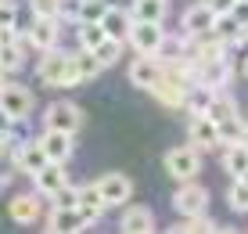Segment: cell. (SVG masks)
<instances>
[{
	"mask_svg": "<svg viewBox=\"0 0 248 234\" xmlns=\"http://www.w3.org/2000/svg\"><path fill=\"white\" fill-rule=\"evenodd\" d=\"M202 169V148L187 144V148H169L166 151V173L173 180H194Z\"/></svg>",
	"mask_w": 248,
	"mask_h": 234,
	"instance_id": "6da1fadb",
	"label": "cell"
},
{
	"mask_svg": "<svg viewBox=\"0 0 248 234\" xmlns=\"http://www.w3.org/2000/svg\"><path fill=\"white\" fill-rule=\"evenodd\" d=\"M126 43H130L137 54H162V47H166V29H162V22H133Z\"/></svg>",
	"mask_w": 248,
	"mask_h": 234,
	"instance_id": "7a4b0ae2",
	"label": "cell"
},
{
	"mask_svg": "<svg viewBox=\"0 0 248 234\" xmlns=\"http://www.w3.org/2000/svg\"><path fill=\"white\" fill-rule=\"evenodd\" d=\"M0 108H4V116L11 119V123L29 119V112H32V90H25L22 83H7L4 94H0Z\"/></svg>",
	"mask_w": 248,
	"mask_h": 234,
	"instance_id": "3957f363",
	"label": "cell"
},
{
	"mask_svg": "<svg viewBox=\"0 0 248 234\" xmlns=\"http://www.w3.org/2000/svg\"><path fill=\"white\" fill-rule=\"evenodd\" d=\"M44 123H47V130L76 134V130L83 126V112H79V105H72V101H54V105L44 112Z\"/></svg>",
	"mask_w": 248,
	"mask_h": 234,
	"instance_id": "277c9868",
	"label": "cell"
},
{
	"mask_svg": "<svg viewBox=\"0 0 248 234\" xmlns=\"http://www.w3.org/2000/svg\"><path fill=\"white\" fill-rule=\"evenodd\" d=\"M173 205L180 216H198L209 209V191L202 184H194V180H184V187L173 195Z\"/></svg>",
	"mask_w": 248,
	"mask_h": 234,
	"instance_id": "5b68a950",
	"label": "cell"
},
{
	"mask_svg": "<svg viewBox=\"0 0 248 234\" xmlns=\"http://www.w3.org/2000/svg\"><path fill=\"white\" fill-rule=\"evenodd\" d=\"M68 65H72V54H58V50H44V58H40V65H36V76H40V83H47V86H62V83H65V72H68Z\"/></svg>",
	"mask_w": 248,
	"mask_h": 234,
	"instance_id": "8992f818",
	"label": "cell"
},
{
	"mask_svg": "<svg viewBox=\"0 0 248 234\" xmlns=\"http://www.w3.org/2000/svg\"><path fill=\"white\" fill-rule=\"evenodd\" d=\"M162 72H166V65L158 62V54H140L130 65V83L140 86V90H151V86L162 80Z\"/></svg>",
	"mask_w": 248,
	"mask_h": 234,
	"instance_id": "52a82bcc",
	"label": "cell"
},
{
	"mask_svg": "<svg viewBox=\"0 0 248 234\" xmlns=\"http://www.w3.org/2000/svg\"><path fill=\"white\" fill-rule=\"evenodd\" d=\"M216 18H219V15L202 0V4H194V7L184 11V33H187V36H209L212 25H216Z\"/></svg>",
	"mask_w": 248,
	"mask_h": 234,
	"instance_id": "ba28073f",
	"label": "cell"
},
{
	"mask_svg": "<svg viewBox=\"0 0 248 234\" xmlns=\"http://www.w3.org/2000/svg\"><path fill=\"white\" fill-rule=\"evenodd\" d=\"M187 134H191V144H198L205 151L223 144V137H219V119H212V116H194L191 126H187Z\"/></svg>",
	"mask_w": 248,
	"mask_h": 234,
	"instance_id": "9c48e42d",
	"label": "cell"
},
{
	"mask_svg": "<svg viewBox=\"0 0 248 234\" xmlns=\"http://www.w3.org/2000/svg\"><path fill=\"white\" fill-rule=\"evenodd\" d=\"M83 227H90V220H87V213H83L79 205H68V209H58V205H54V213L47 216V231L76 234V231H83Z\"/></svg>",
	"mask_w": 248,
	"mask_h": 234,
	"instance_id": "30bf717a",
	"label": "cell"
},
{
	"mask_svg": "<svg viewBox=\"0 0 248 234\" xmlns=\"http://www.w3.org/2000/svg\"><path fill=\"white\" fill-rule=\"evenodd\" d=\"M97 187L105 191L108 205H126V202L133 198V180H130V177H123V173H108V177H101V180H97Z\"/></svg>",
	"mask_w": 248,
	"mask_h": 234,
	"instance_id": "8fae6325",
	"label": "cell"
},
{
	"mask_svg": "<svg viewBox=\"0 0 248 234\" xmlns=\"http://www.w3.org/2000/svg\"><path fill=\"white\" fill-rule=\"evenodd\" d=\"M62 166H65V162H50V166H44L36 177H32V184H36V191L44 195V198H54V195L68 184V177H65Z\"/></svg>",
	"mask_w": 248,
	"mask_h": 234,
	"instance_id": "7c38bea8",
	"label": "cell"
},
{
	"mask_svg": "<svg viewBox=\"0 0 248 234\" xmlns=\"http://www.w3.org/2000/svg\"><path fill=\"white\" fill-rule=\"evenodd\" d=\"M119 227L126 234H148V231H155V213L148 205H130L123 213V220H119Z\"/></svg>",
	"mask_w": 248,
	"mask_h": 234,
	"instance_id": "4fadbf2b",
	"label": "cell"
},
{
	"mask_svg": "<svg viewBox=\"0 0 248 234\" xmlns=\"http://www.w3.org/2000/svg\"><path fill=\"white\" fill-rule=\"evenodd\" d=\"M133 11H123V7H108V15H105V18H101V25H105V33H108V36H112V40H130V29H133Z\"/></svg>",
	"mask_w": 248,
	"mask_h": 234,
	"instance_id": "5bb4252c",
	"label": "cell"
},
{
	"mask_svg": "<svg viewBox=\"0 0 248 234\" xmlns=\"http://www.w3.org/2000/svg\"><path fill=\"white\" fill-rule=\"evenodd\" d=\"M58 33H62V25H58V18H32V29L29 36L32 43H36V50H54L58 47Z\"/></svg>",
	"mask_w": 248,
	"mask_h": 234,
	"instance_id": "9a60e30c",
	"label": "cell"
},
{
	"mask_svg": "<svg viewBox=\"0 0 248 234\" xmlns=\"http://www.w3.org/2000/svg\"><path fill=\"white\" fill-rule=\"evenodd\" d=\"M40 144L47 148L50 162H68V155H72V134H65V130H47Z\"/></svg>",
	"mask_w": 248,
	"mask_h": 234,
	"instance_id": "2e32d148",
	"label": "cell"
},
{
	"mask_svg": "<svg viewBox=\"0 0 248 234\" xmlns=\"http://www.w3.org/2000/svg\"><path fill=\"white\" fill-rule=\"evenodd\" d=\"M15 166H18L22 173H29V177H36V173L44 169V166H50V155H47V148H44L40 141H36V144H25Z\"/></svg>",
	"mask_w": 248,
	"mask_h": 234,
	"instance_id": "e0dca14e",
	"label": "cell"
},
{
	"mask_svg": "<svg viewBox=\"0 0 248 234\" xmlns=\"http://www.w3.org/2000/svg\"><path fill=\"white\" fill-rule=\"evenodd\" d=\"M7 213H11L15 223H36L40 220V202L32 195H15L11 205H7Z\"/></svg>",
	"mask_w": 248,
	"mask_h": 234,
	"instance_id": "ac0fdd59",
	"label": "cell"
},
{
	"mask_svg": "<svg viewBox=\"0 0 248 234\" xmlns=\"http://www.w3.org/2000/svg\"><path fill=\"white\" fill-rule=\"evenodd\" d=\"M72 65H76V72H79L83 83H90L93 76L105 68V62L97 58V50H90V47H79V50H76V54H72Z\"/></svg>",
	"mask_w": 248,
	"mask_h": 234,
	"instance_id": "d6986e66",
	"label": "cell"
},
{
	"mask_svg": "<svg viewBox=\"0 0 248 234\" xmlns=\"http://www.w3.org/2000/svg\"><path fill=\"white\" fill-rule=\"evenodd\" d=\"M223 169L230 173V177H245V173H248V144H245V141L227 144V151H223Z\"/></svg>",
	"mask_w": 248,
	"mask_h": 234,
	"instance_id": "ffe728a7",
	"label": "cell"
},
{
	"mask_svg": "<svg viewBox=\"0 0 248 234\" xmlns=\"http://www.w3.org/2000/svg\"><path fill=\"white\" fill-rule=\"evenodd\" d=\"M105 205H108V198L105 191H101L97 184H90V187H83V195H79V209L87 213V220H101V213H105Z\"/></svg>",
	"mask_w": 248,
	"mask_h": 234,
	"instance_id": "44dd1931",
	"label": "cell"
},
{
	"mask_svg": "<svg viewBox=\"0 0 248 234\" xmlns=\"http://www.w3.org/2000/svg\"><path fill=\"white\" fill-rule=\"evenodd\" d=\"M212 33H216L223 43H245V25L234 18V11H230V15H219L216 25H212Z\"/></svg>",
	"mask_w": 248,
	"mask_h": 234,
	"instance_id": "7402d4cb",
	"label": "cell"
},
{
	"mask_svg": "<svg viewBox=\"0 0 248 234\" xmlns=\"http://www.w3.org/2000/svg\"><path fill=\"white\" fill-rule=\"evenodd\" d=\"M130 11L137 22H162L166 18V0H133Z\"/></svg>",
	"mask_w": 248,
	"mask_h": 234,
	"instance_id": "603a6c76",
	"label": "cell"
},
{
	"mask_svg": "<svg viewBox=\"0 0 248 234\" xmlns=\"http://www.w3.org/2000/svg\"><path fill=\"white\" fill-rule=\"evenodd\" d=\"M76 25H79V47L97 50L101 43L108 40V33H105V25H101V22H76Z\"/></svg>",
	"mask_w": 248,
	"mask_h": 234,
	"instance_id": "cb8c5ba5",
	"label": "cell"
},
{
	"mask_svg": "<svg viewBox=\"0 0 248 234\" xmlns=\"http://www.w3.org/2000/svg\"><path fill=\"white\" fill-rule=\"evenodd\" d=\"M219 137H223V144L248 141V126L241 123V116H227V119H219Z\"/></svg>",
	"mask_w": 248,
	"mask_h": 234,
	"instance_id": "d4e9b609",
	"label": "cell"
},
{
	"mask_svg": "<svg viewBox=\"0 0 248 234\" xmlns=\"http://www.w3.org/2000/svg\"><path fill=\"white\" fill-rule=\"evenodd\" d=\"M205 116H212V119H227V116H237V101L230 98L227 90H216L212 94V105H209V112Z\"/></svg>",
	"mask_w": 248,
	"mask_h": 234,
	"instance_id": "484cf974",
	"label": "cell"
},
{
	"mask_svg": "<svg viewBox=\"0 0 248 234\" xmlns=\"http://www.w3.org/2000/svg\"><path fill=\"white\" fill-rule=\"evenodd\" d=\"M227 205L234 213H248V180L245 177H234V184L227 191Z\"/></svg>",
	"mask_w": 248,
	"mask_h": 234,
	"instance_id": "4316f807",
	"label": "cell"
},
{
	"mask_svg": "<svg viewBox=\"0 0 248 234\" xmlns=\"http://www.w3.org/2000/svg\"><path fill=\"white\" fill-rule=\"evenodd\" d=\"M22 58H25V50L18 47V40H15V43H4V50H0V65H4V72H18V68H22Z\"/></svg>",
	"mask_w": 248,
	"mask_h": 234,
	"instance_id": "83f0119b",
	"label": "cell"
},
{
	"mask_svg": "<svg viewBox=\"0 0 248 234\" xmlns=\"http://www.w3.org/2000/svg\"><path fill=\"white\" fill-rule=\"evenodd\" d=\"M108 0H83V11H79V22H101L108 15Z\"/></svg>",
	"mask_w": 248,
	"mask_h": 234,
	"instance_id": "f1b7e54d",
	"label": "cell"
},
{
	"mask_svg": "<svg viewBox=\"0 0 248 234\" xmlns=\"http://www.w3.org/2000/svg\"><path fill=\"white\" fill-rule=\"evenodd\" d=\"M29 7L40 18H62V0H29Z\"/></svg>",
	"mask_w": 248,
	"mask_h": 234,
	"instance_id": "f546056e",
	"label": "cell"
},
{
	"mask_svg": "<svg viewBox=\"0 0 248 234\" xmlns=\"http://www.w3.org/2000/svg\"><path fill=\"white\" fill-rule=\"evenodd\" d=\"M79 195H83V187H72V184H65L62 191H58L50 202L58 205V209H68V205H79Z\"/></svg>",
	"mask_w": 248,
	"mask_h": 234,
	"instance_id": "4dcf8cb0",
	"label": "cell"
},
{
	"mask_svg": "<svg viewBox=\"0 0 248 234\" xmlns=\"http://www.w3.org/2000/svg\"><path fill=\"white\" fill-rule=\"evenodd\" d=\"M119 50H123V40H112V36H108V40L97 47V58H101L105 65H115V62H119Z\"/></svg>",
	"mask_w": 248,
	"mask_h": 234,
	"instance_id": "1f68e13d",
	"label": "cell"
},
{
	"mask_svg": "<svg viewBox=\"0 0 248 234\" xmlns=\"http://www.w3.org/2000/svg\"><path fill=\"white\" fill-rule=\"evenodd\" d=\"M4 151L11 155L15 162H18V155H22V144H18V137H15V130H4Z\"/></svg>",
	"mask_w": 248,
	"mask_h": 234,
	"instance_id": "d6a6232c",
	"label": "cell"
},
{
	"mask_svg": "<svg viewBox=\"0 0 248 234\" xmlns=\"http://www.w3.org/2000/svg\"><path fill=\"white\" fill-rule=\"evenodd\" d=\"M79 11H83V0H62V18L79 22Z\"/></svg>",
	"mask_w": 248,
	"mask_h": 234,
	"instance_id": "836d02e7",
	"label": "cell"
},
{
	"mask_svg": "<svg viewBox=\"0 0 248 234\" xmlns=\"http://www.w3.org/2000/svg\"><path fill=\"white\" fill-rule=\"evenodd\" d=\"M205 4H209L216 15H230V11H234V4H237V0H205Z\"/></svg>",
	"mask_w": 248,
	"mask_h": 234,
	"instance_id": "e575fe53",
	"label": "cell"
},
{
	"mask_svg": "<svg viewBox=\"0 0 248 234\" xmlns=\"http://www.w3.org/2000/svg\"><path fill=\"white\" fill-rule=\"evenodd\" d=\"M234 18L241 25H248V0H237V4H234Z\"/></svg>",
	"mask_w": 248,
	"mask_h": 234,
	"instance_id": "d590c367",
	"label": "cell"
},
{
	"mask_svg": "<svg viewBox=\"0 0 248 234\" xmlns=\"http://www.w3.org/2000/svg\"><path fill=\"white\" fill-rule=\"evenodd\" d=\"M241 72H245V80H248V58H245V65H241Z\"/></svg>",
	"mask_w": 248,
	"mask_h": 234,
	"instance_id": "8d00e7d4",
	"label": "cell"
},
{
	"mask_svg": "<svg viewBox=\"0 0 248 234\" xmlns=\"http://www.w3.org/2000/svg\"><path fill=\"white\" fill-rule=\"evenodd\" d=\"M245 180H248V173H245Z\"/></svg>",
	"mask_w": 248,
	"mask_h": 234,
	"instance_id": "74e56055",
	"label": "cell"
},
{
	"mask_svg": "<svg viewBox=\"0 0 248 234\" xmlns=\"http://www.w3.org/2000/svg\"><path fill=\"white\" fill-rule=\"evenodd\" d=\"M245 144H248V141H245Z\"/></svg>",
	"mask_w": 248,
	"mask_h": 234,
	"instance_id": "f35d334b",
	"label": "cell"
}]
</instances>
